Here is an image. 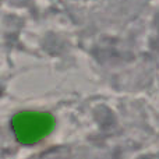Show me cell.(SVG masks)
<instances>
[{
	"label": "cell",
	"mask_w": 159,
	"mask_h": 159,
	"mask_svg": "<svg viewBox=\"0 0 159 159\" xmlns=\"http://www.w3.org/2000/svg\"><path fill=\"white\" fill-rule=\"evenodd\" d=\"M53 129V119L48 113L21 112L14 116L13 130L17 140L24 145H31L46 137Z\"/></svg>",
	"instance_id": "obj_1"
}]
</instances>
